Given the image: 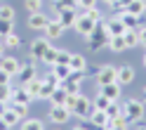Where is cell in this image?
I'll use <instances>...</instances> for the list:
<instances>
[{
	"instance_id": "6",
	"label": "cell",
	"mask_w": 146,
	"mask_h": 130,
	"mask_svg": "<svg viewBox=\"0 0 146 130\" xmlns=\"http://www.w3.org/2000/svg\"><path fill=\"white\" fill-rule=\"evenodd\" d=\"M59 83H61V80H59L57 76H54V73H47V76L42 78V88H40V99H50V95H52V92L59 88Z\"/></svg>"
},
{
	"instance_id": "53",
	"label": "cell",
	"mask_w": 146,
	"mask_h": 130,
	"mask_svg": "<svg viewBox=\"0 0 146 130\" xmlns=\"http://www.w3.org/2000/svg\"><path fill=\"white\" fill-rule=\"evenodd\" d=\"M144 66H146V54H144Z\"/></svg>"
},
{
	"instance_id": "1",
	"label": "cell",
	"mask_w": 146,
	"mask_h": 130,
	"mask_svg": "<svg viewBox=\"0 0 146 130\" xmlns=\"http://www.w3.org/2000/svg\"><path fill=\"white\" fill-rule=\"evenodd\" d=\"M108 31H106V19H99L97 26H94V31L87 36V45H90V50L92 52H99L102 48H106L108 45Z\"/></svg>"
},
{
	"instance_id": "10",
	"label": "cell",
	"mask_w": 146,
	"mask_h": 130,
	"mask_svg": "<svg viewBox=\"0 0 146 130\" xmlns=\"http://www.w3.org/2000/svg\"><path fill=\"white\" fill-rule=\"evenodd\" d=\"M120 83H106V85H99V95H104V97H108L111 102H115V99H120Z\"/></svg>"
},
{
	"instance_id": "38",
	"label": "cell",
	"mask_w": 146,
	"mask_h": 130,
	"mask_svg": "<svg viewBox=\"0 0 146 130\" xmlns=\"http://www.w3.org/2000/svg\"><path fill=\"white\" fill-rule=\"evenodd\" d=\"M12 85H10V83H7V85H0V102H5V104H7V102H10L12 99Z\"/></svg>"
},
{
	"instance_id": "15",
	"label": "cell",
	"mask_w": 146,
	"mask_h": 130,
	"mask_svg": "<svg viewBox=\"0 0 146 130\" xmlns=\"http://www.w3.org/2000/svg\"><path fill=\"white\" fill-rule=\"evenodd\" d=\"M106 31H108V36H123L127 29L120 21V17H111V19H106Z\"/></svg>"
},
{
	"instance_id": "21",
	"label": "cell",
	"mask_w": 146,
	"mask_h": 130,
	"mask_svg": "<svg viewBox=\"0 0 146 130\" xmlns=\"http://www.w3.org/2000/svg\"><path fill=\"white\" fill-rule=\"evenodd\" d=\"M68 69L71 71H85L87 69V62L83 54H71V59H68Z\"/></svg>"
},
{
	"instance_id": "12",
	"label": "cell",
	"mask_w": 146,
	"mask_h": 130,
	"mask_svg": "<svg viewBox=\"0 0 146 130\" xmlns=\"http://www.w3.org/2000/svg\"><path fill=\"white\" fill-rule=\"evenodd\" d=\"M47 48H50V40H47V38L33 40V43H31V59H42V54L47 52Z\"/></svg>"
},
{
	"instance_id": "19",
	"label": "cell",
	"mask_w": 146,
	"mask_h": 130,
	"mask_svg": "<svg viewBox=\"0 0 146 130\" xmlns=\"http://www.w3.org/2000/svg\"><path fill=\"white\" fill-rule=\"evenodd\" d=\"M104 130H130V123H127L125 116H115V118H108Z\"/></svg>"
},
{
	"instance_id": "9",
	"label": "cell",
	"mask_w": 146,
	"mask_h": 130,
	"mask_svg": "<svg viewBox=\"0 0 146 130\" xmlns=\"http://www.w3.org/2000/svg\"><path fill=\"white\" fill-rule=\"evenodd\" d=\"M115 73H118V69H115V66H108V64H104V66L97 71V83H99V85L113 83V80H115Z\"/></svg>"
},
{
	"instance_id": "55",
	"label": "cell",
	"mask_w": 146,
	"mask_h": 130,
	"mask_svg": "<svg viewBox=\"0 0 146 130\" xmlns=\"http://www.w3.org/2000/svg\"><path fill=\"white\" fill-rule=\"evenodd\" d=\"M54 130H57V128H54Z\"/></svg>"
},
{
	"instance_id": "40",
	"label": "cell",
	"mask_w": 146,
	"mask_h": 130,
	"mask_svg": "<svg viewBox=\"0 0 146 130\" xmlns=\"http://www.w3.org/2000/svg\"><path fill=\"white\" fill-rule=\"evenodd\" d=\"M14 31V21H5V19H0V38L7 33H12Z\"/></svg>"
},
{
	"instance_id": "4",
	"label": "cell",
	"mask_w": 146,
	"mask_h": 130,
	"mask_svg": "<svg viewBox=\"0 0 146 130\" xmlns=\"http://www.w3.org/2000/svg\"><path fill=\"white\" fill-rule=\"evenodd\" d=\"M90 114H92V102H90V99L83 95V92H78V102H76V109H73V116L87 121Z\"/></svg>"
},
{
	"instance_id": "33",
	"label": "cell",
	"mask_w": 146,
	"mask_h": 130,
	"mask_svg": "<svg viewBox=\"0 0 146 130\" xmlns=\"http://www.w3.org/2000/svg\"><path fill=\"white\" fill-rule=\"evenodd\" d=\"M14 17H17V12H14V7H12V5H0V19H5V21H14Z\"/></svg>"
},
{
	"instance_id": "20",
	"label": "cell",
	"mask_w": 146,
	"mask_h": 130,
	"mask_svg": "<svg viewBox=\"0 0 146 130\" xmlns=\"http://www.w3.org/2000/svg\"><path fill=\"white\" fill-rule=\"evenodd\" d=\"M10 102H21V104H31L33 102V97L26 92V88L21 85V88H17V90H12V99Z\"/></svg>"
},
{
	"instance_id": "52",
	"label": "cell",
	"mask_w": 146,
	"mask_h": 130,
	"mask_svg": "<svg viewBox=\"0 0 146 130\" xmlns=\"http://www.w3.org/2000/svg\"><path fill=\"white\" fill-rule=\"evenodd\" d=\"M144 104H146V88H144Z\"/></svg>"
},
{
	"instance_id": "27",
	"label": "cell",
	"mask_w": 146,
	"mask_h": 130,
	"mask_svg": "<svg viewBox=\"0 0 146 130\" xmlns=\"http://www.w3.org/2000/svg\"><path fill=\"white\" fill-rule=\"evenodd\" d=\"M123 40H125L127 48H137V45H139V38H137V29H127V31L123 33Z\"/></svg>"
},
{
	"instance_id": "39",
	"label": "cell",
	"mask_w": 146,
	"mask_h": 130,
	"mask_svg": "<svg viewBox=\"0 0 146 130\" xmlns=\"http://www.w3.org/2000/svg\"><path fill=\"white\" fill-rule=\"evenodd\" d=\"M83 14H85V17H90L92 21H99V19H104V17H102V12L97 10V5H94V7H87V10H83Z\"/></svg>"
},
{
	"instance_id": "24",
	"label": "cell",
	"mask_w": 146,
	"mask_h": 130,
	"mask_svg": "<svg viewBox=\"0 0 146 130\" xmlns=\"http://www.w3.org/2000/svg\"><path fill=\"white\" fill-rule=\"evenodd\" d=\"M106 48L111 50V52H123V50H127V45H125V40H123V36H111Z\"/></svg>"
},
{
	"instance_id": "48",
	"label": "cell",
	"mask_w": 146,
	"mask_h": 130,
	"mask_svg": "<svg viewBox=\"0 0 146 130\" xmlns=\"http://www.w3.org/2000/svg\"><path fill=\"white\" fill-rule=\"evenodd\" d=\"M0 130H12L10 125H7V123H5V118H3V116H0Z\"/></svg>"
},
{
	"instance_id": "45",
	"label": "cell",
	"mask_w": 146,
	"mask_h": 130,
	"mask_svg": "<svg viewBox=\"0 0 146 130\" xmlns=\"http://www.w3.org/2000/svg\"><path fill=\"white\" fill-rule=\"evenodd\" d=\"M54 5H61V7H78V0H54Z\"/></svg>"
},
{
	"instance_id": "5",
	"label": "cell",
	"mask_w": 146,
	"mask_h": 130,
	"mask_svg": "<svg viewBox=\"0 0 146 130\" xmlns=\"http://www.w3.org/2000/svg\"><path fill=\"white\" fill-rule=\"evenodd\" d=\"M94 26H97V21H92L90 17H85L83 12H80V14H78V19H76V24H73V29H76L80 36H85V38H87V36L94 31Z\"/></svg>"
},
{
	"instance_id": "31",
	"label": "cell",
	"mask_w": 146,
	"mask_h": 130,
	"mask_svg": "<svg viewBox=\"0 0 146 130\" xmlns=\"http://www.w3.org/2000/svg\"><path fill=\"white\" fill-rule=\"evenodd\" d=\"M3 118H5V123L10 125V128H14V125H19V121H21V118L17 116L14 111L10 109V107H5V111H3Z\"/></svg>"
},
{
	"instance_id": "3",
	"label": "cell",
	"mask_w": 146,
	"mask_h": 130,
	"mask_svg": "<svg viewBox=\"0 0 146 130\" xmlns=\"http://www.w3.org/2000/svg\"><path fill=\"white\" fill-rule=\"evenodd\" d=\"M54 17H57V21L64 26V29H73V24H76V19H78V12H76V7L54 5Z\"/></svg>"
},
{
	"instance_id": "25",
	"label": "cell",
	"mask_w": 146,
	"mask_h": 130,
	"mask_svg": "<svg viewBox=\"0 0 146 130\" xmlns=\"http://www.w3.org/2000/svg\"><path fill=\"white\" fill-rule=\"evenodd\" d=\"M59 85L66 90L68 95H78V92H80V80H76V78H64Z\"/></svg>"
},
{
	"instance_id": "30",
	"label": "cell",
	"mask_w": 146,
	"mask_h": 130,
	"mask_svg": "<svg viewBox=\"0 0 146 130\" xmlns=\"http://www.w3.org/2000/svg\"><path fill=\"white\" fill-rule=\"evenodd\" d=\"M52 69V73L57 76L59 80H64V78H68V73H71V69H68V64H54V66H50Z\"/></svg>"
},
{
	"instance_id": "49",
	"label": "cell",
	"mask_w": 146,
	"mask_h": 130,
	"mask_svg": "<svg viewBox=\"0 0 146 130\" xmlns=\"http://www.w3.org/2000/svg\"><path fill=\"white\" fill-rule=\"evenodd\" d=\"M5 50H7V48H5V43H3V38H0V59L5 57Z\"/></svg>"
},
{
	"instance_id": "16",
	"label": "cell",
	"mask_w": 146,
	"mask_h": 130,
	"mask_svg": "<svg viewBox=\"0 0 146 130\" xmlns=\"http://www.w3.org/2000/svg\"><path fill=\"white\" fill-rule=\"evenodd\" d=\"M134 80V69L132 66H120L118 69V73H115V83H120V85H130V83Z\"/></svg>"
},
{
	"instance_id": "51",
	"label": "cell",
	"mask_w": 146,
	"mask_h": 130,
	"mask_svg": "<svg viewBox=\"0 0 146 130\" xmlns=\"http://www.w3.org/2000/svg\"><path fill=\"white\" fill-rule=\"evenodd\" d=\"M73 130H85V128H83V125H78V128H73Z\"/></svg>"
},
{
	"instance_id": "44",
	"label": "cell",
	"mask_w": 146,
	"mask_h": 130,
	"mask_svg": "<svg viewBox=\"0 0 146 130\" xmlns=\"http://www.w3.org/2000/svg\"><path fill=\"white\" fill-rule=\"evenodd\" d=\"M76 102H78V95H68V97H66V104H64V107H66L71 114H73V109H76Z\"/></svg>"
},
{
	"instance_id": "35",
	"label": "cell",
	"mask_w": 146,
	"mask_h": 130,
	"mask_svg": "<svg viewBox=\"0 0 146 130\" xmlns=\"http://www.w3.org/2000/svg\"><path fill=\"white\" fill-rule=\"evenodd\" d=\"M26 10H29V14H35V12H42V0H26Z\"/></svg>"
},
{
	"instance_id": "41",
	"label": "cell",
	"mask_w": 146,
	"mask_h": 130,
	"mask_svg": "<svg viewBox=\"0 0 146 130\" xmlns=\"http://www.w3.org/2000/svg\"><path fill=\"white\" fill-rule=\"evenodd\" d=\"M68 59H71V52L57 50V62H54V64H68ZM54 64H52V66H54Z\"/></svg>"
},
{
	"instance_id": "2",
	"label": "cell",
	"mask_w": 146,
	"mask_h": 130,
	"mask_svg": "<svg viewBox=\"0 0 146 130\" xmlns=\"http://www.w3.org/2000/svg\"><path fill=\"white\" fill-rule=\"evenodd\" d=\"M123 116L127 118V123H137L144 118V99H127L123 104Z\"/></svg>"
},
{
	"instance_id": "34",
	"label": "cell",
	"mask_w": 146,
	"mask_h": 130,
	"mask_svg": "<svg viewBox=\"0 0 146 130\" xmlns=\"http://www.w3.org/2000/svg\"><path fill=\"white\" fill-rule=\"evenodd\" d=\"M106 116H108V118L123 116V104H118V99H115V102H111V104L106 107Z\"/></svg>"
},
{
	"instance_id": "46",
	"label": "cell",
	"mask_w": 146,
	"mask_h": 130,
	"mask_svg": "<svg viewBox=\"0 0 146 130\" xmlns=\"http://www.w3.org/2000/svg\"><path fill=\"white\" fill-rule=\"evenodd\" d=\"M97 0H78V7L80 10H87V7H94Z\"/></svg>"
},
{
	"instance_id": "47",
	"label": "cell",
	"mask_w": 146,
	"mask_h": 130,
	"mask_svg": "<svg viewBox=\"0 0 146 130\" xmlns=\"http://www.w3.org/2000/svg\"><path fill=\"white\" fill-rule=\"evenodd\" d=\"M10 80H12V76H10L7 71H3V69H0V85H7Z\"/></svg>"
},
{
	"instance_id": "36",
	"label": "cell",
	"mask_w": 146,
	"mask_h": 130,
	"mask_svg": "<svg viewBox=\"0 0 146 130\" xmlns=\"http://www.w3.org/2000/svg\"><path fill=\"white\" fill-rule=\"evenodd\" d=\"M40 62H42V64H47V66H52V64L57 62V50H54V48H47V52L42 54V59H40Z\"/></svg>"
},
{
	"instance_id": "28",
	"label": "cell",
	"mask_w": 146,
	"mask_h": 130,
	"mask_svg": "<svg viewBox=\"0 0 146 130\" xmlns=\"http://www.w3.org/2000/svg\"><path fill=\"white\" fill-rule=\"evenodd\" d=\"M3 43H5V48H21V38H19V33H7L3 36Z\"/></svg>"
},
{
	"instance_id": "29",
	"label": "cell",
	"mask_w": 146,
	"mask_h": 130,
	"mask_svg": "<svg viewBox=\"0 0 146 130\" xmlns=\"http://www.w3.org/2000/svg\"><path fill=\"white\" fill-rule=\"evenodd\" d=\"M7 107H10V109H12L19 118L29 116V104H21V102H7Z\"/></svg>"
},
{
	"instance_id": "17",
	"label": "cell",
	"mask_w": 146,
	"mask_h": 130,
	"mask_svg": "<svg viewBox=\"0 0 146 130\" xmlns=\"http://www.w3.org/2000/svg\"><path fill=\"white\" fill-rule=\"evenodd\" d=\"M24 88H26V92L33 97V99H40V88H42V78L40 76H35V78H31L29 83H24Z\"/></svg>"
},
{
	"instance_id": "11",
	"label": "cell",
	"mask_w": 146,
	"mask_h": 130,
	"mask_svg": "<svg viewBox=\"0 0 146 130\" xmlns=\"http://www.w3.org/2000/svg\"><path fill=\"white\" fill-rule=\"evenodd\" d=\"M47 24H50V17L42 14V12H35V14L29 17V29H33V31H45Z\"/></svg>"
},
{
	"instance_id": "14",
	"label": "cell",
	"mask_w": 146,
	"mask_h": 130,
	"mask_svg": "<svg viewBox=\"0 0 146 130\" xmlns=\"http://www.w3.org/2000/svg\"><path fill=\"white\" fill-rule=\"evenodd\" d=\"M17 76H19V83H21V85H24V83H29L31 78L38 76V73H35V64H33V62L21 64V69H19V73H17Z\"/></svg>"
},
{
	"instance_id": "54",
	"label": "cell",
	"mask_w": 146,
	"mask_h": 130,
	"mask_svg": "<svg viewBox=\"0 0 146 130\" xmlns=\"http://www.w3.org/2000/svg\"><path fill=\"white\" fill-rule=\"evenodd\" d=\"M139 130H146V128H139Z\"/></svg>"
},
{
	"instance_id": "8",
	"label": "cell",
	"mask_w": 146,
	"mask_h": 130,
	"mask_svg": "<svg viewBox=\"0 0 146 130\" xmlns=\"http://www.w3.org/2000/svg\"><path fill=\"white\" fill-rule=\"evenodd\" d=\"M0 69L7 71L10 76H17V73H19V69H21V62L17 59V57H12V54H5V57L0 59Z\"/></svg>"
},
{
	"instance_id": "50",
	"label": "cell",
	"mask_w": 146,
	"mask_h": 130,
	"mask_svg": "<svg viewBox=\"0 0 146 130\" xmlns=\"http://www.w3.org/2000/svg\"><path fill=\"white\" fill-rule=\"evenodd\" d=\"M102 3H106L108 7H113V3H115V0H102Z\"/></svg>"
},
{
	"instance_id": "42",
	"label": "cell",
	"mask_w": 146,
	"mask_h": 130,
	"mask_svg": "<svg viewBox=\"0 0 146 130\" xmlns=\"http://www.w3.org/2000/svg\"><path fill=\"white\" fill-rule=\"evenodd\" d=\"M130 3H132V0H115L111 10H115L118 14H120V12H125V10H127V5H130Z\"/></svg>"
},
{
	"instance_id": "13",
	"label": "cell",
	"mask_w": 146,
	"mask_h": 130,
	"mask_svg": "<svg viewBox=\"0 0 146 130\" xmlns=\"http://www.w3.org/2000/svg\"><path fill=\"white\" fill-rule=\"evenodd\" d=\"M45 38L47 40H57V38H61V33H64V26L57 21V19H50V24L45 26Z\"/></svg>"
},
{
	"instance_id": "22",
	"label": "cell",
	"mask_w": 146,
	"mask_h": 130,
	"mask_svg": "<svg viewBox=\"0 0 146 130\" xmlns=\"http://www.w3.org/2000/svg\"><path fill=\"white\" fill-rule=\"evenodd\" d=\"M66 97H68V92L59 85V88L50 95V102H52V107H61V104H66Z\"/></svg>"
},
{
	"instance_id": "26",
	"label": "cell",
	"mask_w": 146,
	"mask_h": 130,
	"mask_svg": "<svg viewBox=\"0 0 146 130\" xmlns=\"http://www.w3.org/2000/svg\"><path fill=\"white\" fill-rule=\"evenodd\" d=\"M118 17H120V21L125 24V29H137V24H139V17H134L130 12H120Z\"/></svg>"
},
{
	"instance_id": "37",
	"label": "cell",
	"mask_w": 146,
	"mask_h": 130,
	"mask_svg": "<svg viewBox=\"0 0 146 130\" xmlns=\"http://www.w3.org/2000/svg\"><path fill=\"white\" fill-rule=\"evenodd\" d=\"M108 104H111V99L104 97V95H97V97H94V102H92V107H94V109H102V111H106V107H108Z\"/></svg>"
},
{
	"instance_id": "18",
	"label": "cell",
	"mask_w": 146,
	"mask_h": 130,
	"mask_svg": "<svg viewBox=\"0 0 146 130\" xmlns=\"http://www.w3.org/2000/svg\"><path fill=\"white\" fill-rule=\"evenodd\" d=\"M90 121H92V125L94 128H106V123H108V116H106V111H102V109H94L92 107V114H90Z\"/></svg>"
},
{
	"instance_id": "7",
	"label": "cell",
	"mask_w": 146,
	"mask_h": 130,
	"mask_svg": "<svg viewBox=\"0 0 146 130\" xmlns=\"http://www.w3.org/2000/svg\"><path fill=\"white\" fill-rule=\"evenodd\" d=\"M71 116H73V114H71L64 104H61V107H52V111H50V121H52L54 125H64Z\"/></svg>"
},
{
	"instance_id": "23",
	"label": "cell",
	"mask_w": 146,
	"mask_h": 130,
	"mask_svg": "<svg viewBox=\"0 0 146 130\" xmlns=\"http://www.w3.org/2000/svg\"><path fill=\"white\" fill-rule=\"evenodd\" d=\"M125 12H130V14H134V17L146 14V0H132V3L127 5V10H125Z\"/></svg>"
},
{
	"instance_id": "43",
	"label": "cell",
	"mask_w": 146,
	"mask_h": 130,
	"mask_svg": "<svg viewBox=\"0 0 146 130\" xmlns=\"http://www.w3.org/2000/svg\"><path fill=\"white\" fill-rule=\"evenodd\" d=\"M137 38H139V45L146 48V24L144 26H137Z\"/></svg>"
},
{
	"instance_id": "32",
	"label": "cell",
	"mask_w": 146,
	"mask_h": 130,
	"mask_svg": "<svg viewBox=\"0 0 146 130\" xmlns=\"http://www.w3.org/2000/svg\"><path fill=\"white\" fill-rule=\"evenodd\" d=\"M21 130H45V125L40 118H26L21 123Z\"/></svg>"
}]
</instances>
